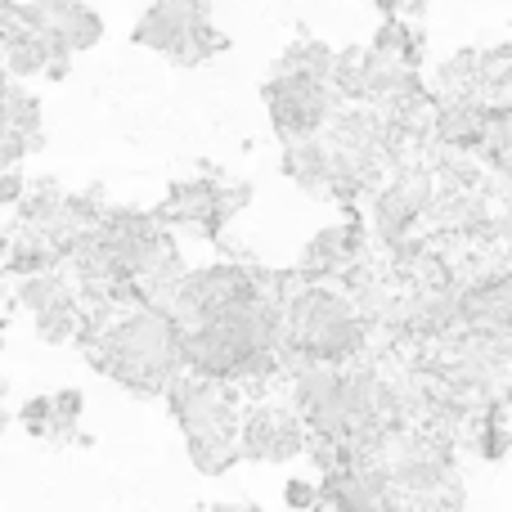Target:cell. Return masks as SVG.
Listing matches in <instances>:
<instances>
[{
  "mask_svg": "<svg viewBox=\"0 0 512 512\" xmlns=\"http://www.w3.org/2000/svg\"><path fill=\"white\" fill-rule=\"evenodd\" d=\"M86 351L108 378L126 382L131 391H162L180 369V324L162 306L108 310L86 337Z\"/></svg>",
  "mask_w": 512,
  "mask_h": 512,
  "instance_id": "6da1fadb",
  "label": "cell"
},
{
  "mask_svg": "<svg viewBox=\"0 0 512 512\" xmlns=\"http://www.w3.org/2000/svg\"><path fill=\"white\" fill-rule=\"evenodd\" d=\"M369 319L337 288H301L279 306V351L288 364H346L360 355Z\"/></svg>",
  "mask_w": 512,
  "mask_h": 512,
  "instance_id": "7a4b0ae2",
  "label": "cell"
},
{
  "mask_svg": "<svg viewBox=\"0 0 512 512\" xmlns=\"http://www.w3.org/2000/svg\"><path fill=\"white\" fill-rule=\"evenodd\" d=\"M171 396V414L185 427L189 459L203 472H221L239 459V418L243 400L230 378H207V373H171L162 387Z\"/></svg>",
  "mask_w": 512,
  "mask_h": 512,
  "instance_id": "3957f363",
  "label": "cell"
},
{
  "mask_svg": "<svg viewBox=\"0 0 512 512\" xmlns=\"http://www.w3.org/2000/svg\"><path fill=\"white\" fill-rule=\"evenodd\" d=\"M135 41L176 63H203L225 50V36L212 27V0H158L135 27Z\"/></svg>",
  "mask_w": 512,
  "mask_h": 512,
  "instance_id": "277c9868",
  "label": "cell"
},
{
  "mask_svg": "<svg viewBox=\"0 0 512 512\" xmlns=\"http://www.w3.org/2000/svg\"><path fill=\"white\" fill-rule=\"evenodd\" d=\"M306 450V427L292 405H261L239 418V454L243 459L279 463Z\"/></svg>",
  "mask_w": 512,
  "mask_h": 512,
  "instance_id": "5b68a950",
  "label": "cell"
},
{
  "mask_svg": "<svg viewBox=\"0 0 512 512\" xmlns=\"http://www.w3.org/2000/svg\"><path fill=\"white\" fill-rule=\"evenodd\" d=\"M427 212H432V180H427L423 171H405V176H396L378 194V203H373V225H378L382 239L400 248V243L418 230V221H423Z\"/></svg>",
  "mask_w": 512,
  "mask_h": 512,
  "instance_id": "8992f818",
  "label": "cell"
},
{
  "mask_svg": "<svg viewBox=\"0 0 512 512\" xmlns=\"http://www.w3.org/2000/svg\"><path fill=\"white\" fill-rule=\"evenodd\" d=\"M32 9L68 50H90V45L99 41V32H104V23H99L81 0H36Z\"/></svg>",
  "mask_w": 512,
  "mask_h": 512,
  "instance_id": "52a82bcc",
  "label": "cell"
},
{
  "mask_svg": "<svg viewBox=\"0 0 512 512\" xmlns=\"http://www.w3.org/2000/svg\"><path fill=\"white\" fill-rule=\"evenodd\" d=\"M283 499H288L292 508H297V504H315V499H319V490H315V486H306V481H292V486L283 490Z\"/></svg>",
  "mask_w": 512,
  "mask_h": 512,
  "instance_id": "ba28073f",
  "label": "cell"
},
{
  "mask_svg": "<svg viewBox=\"0 0 512 512\" xmlns=\"http://www.w3.org/2000/svg\"><path fill=\"white\" fill-rule=\"evenodd\" d=\"M0 396H5V387H0ZM5 418H9V414H5V405H0V427H5Z\"/></svg>",
  "mask_w": 512,
  "mask_h": 512,
  "instance_id": "9c48e42d",
  "label": "cell"
}]
</instances>
